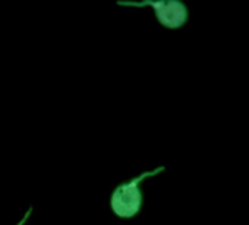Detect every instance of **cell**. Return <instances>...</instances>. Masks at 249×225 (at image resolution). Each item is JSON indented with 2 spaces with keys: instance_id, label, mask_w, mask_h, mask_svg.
Returning <instances> with one entry per match:
<instances>
[{
  "instance_id": "cell-1",
  "label": "cell",
  "mask_w": 249,
  "mask_h": 225,
  "mask_svg": "<svg viewBox=\"0 0 249 225\" xmlns=\"http://www.w3.org/2000/svg\"><path fill=\"white\" fill-rule=\"evenodd\" d=\"M163 170H164V167H159L153 171L142 173L137 178H132L129 181H124V183L119 184L113 190L111 197H110V206H111V210L114 212V215H117L119 218H124V219L135 216L141 210L142 199H144L142 192L140 189V183L148 177L157 176Z\"/></svg>"
},
{
  "instance_id": "cell-2",
  "label": "cell",
  "mask_w": 249,
  "mask_h": 225,
  "mask_svg": "<svg viewBox=\"0 0 249 225\" xmlns=\"http://www.w3.org/2000/svg\"><path fill=\"white\" fill-rule=\"evenodd\" d=\"M120 6H132V8H144L151 6L156 12L159 22L166 28H180L188 19V9L183 3L176 0L169 2H141V3H131V2H119Z\"/></svg>"
},
{
  "instance_id": "cell-3",
  "label": "cell",
  "mask_w": 249,
  "mask_h": 225,
  "mask_svg": "<svg viewBox=\"0 0 249 225\" xmlns=\"http://www.w3.org/2000/svg\"><path fill=\"white\" fill-rule=\"evenodd\" d=\"M30 213H31V209H30V210H28V212H27V215H25V216H24V218H22V221H21V222H19V224H18V225H24V224H25V221H27V219H28V216H30Z\"/></svg>"
}]
</instances>
